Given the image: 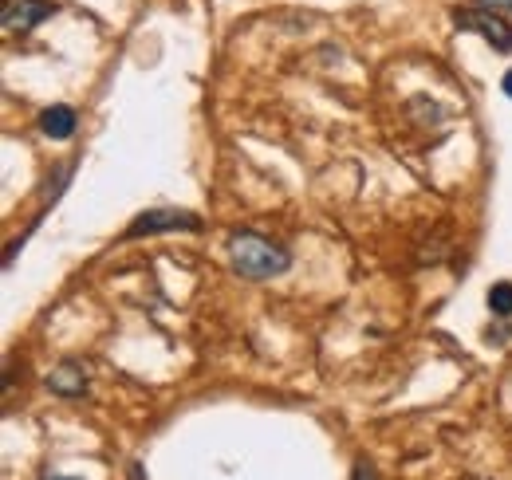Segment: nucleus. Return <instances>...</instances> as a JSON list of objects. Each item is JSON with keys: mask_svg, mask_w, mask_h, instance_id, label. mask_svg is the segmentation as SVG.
Returning <instances> with one entry per match:
<instances>
[{"mask_svg": "<svg viewBox=\"0 0 512 480\" xmlns=\"http://www.w3.org/2000/svg\"><path fill=\"white\" fill-rule=\"evenodd\" d=\"M229 260L249 280H272V276L292 268V256L280 244L256 237V233H237V237L229 240Z\"/></svg>", "mask_w": 512, "mask_h": 480, "instance_id": "f257e3e1", "label": "nucleus"}, {"mask_svg": "<svg viewBox=\"0 0 512 480\" xmlns=\"http://www.w3.org/2000/svg\"><path fill=\"white\" fill-rule=\"evenodd\" d=\"M449 16H453L457 32H477L485 44H493V52H512V24L497 8L465 4V8H453Z\"/></svg>", "mask_w": 512, "mask_h": 480, "instance_id": "f03ea898", "label": "nucleus"}, {"mask_svg": "<svg viewBox=\"0 0 512 480\" xmlns=\"http://www.w3.org/2000/svg\"><path fill=\"white\" fill-rule=\"evenodd\" d=\"M197 229H201V221L186 209H146V213L134 217L127 240L154 237V233H197Z\"/></svg>", "mask_w": 512, "mask_h": 480, "instance_id": "7ed1b4c3", "label": "nucleus"}, {"mask_svg": "<svg viewBox=\"0 0 512 480\" xmlns=\"http://www.w3.org/2000/svg\"><path fill=\"white\" fill-rule=\"evenodd\" d=\"M52 12H56L52 0H8L0 24H4V32H32V28L44 24Z\"/></svg>", "mask_w": 512, "mask_h": 480, "instance_id": "20e7f679", "label": "nucleus"}, {"mask_svg": "<svg viewBox=\"0 0 512 480\" xmlns=\"http://www.w3.org/2000/svg\"><path fill=\"white\" fill-rule=\"evenodd\" d=\"M48 390L60 394V398H79L87 394V370L79 362H60L52 374H48Z\"/></svg>", "mask_w": 512, "mask_h": 480, "instance_id": "39448f33", "label": "nucleus"}, {"mask_svg": "<svg viewBox=\"0 0 512 480\" xmlns=\"http://www.w3.org/2000/svg\"><path fill=\"white\" fill-rule=\"evenodd\" d=\"M75 126H79V119H75V111L64 107V103H56V107H48V111L40 115V130H44L48 138H56V142H67V138L75 134Z\"/></svg>", "mask_w": 512, "mask_h": 480, "instance_id": "423d86ee", "label": "nucleus"}, {"mask_svg": "<svg viewBox=\"0 0 512 480\" xmlns=\"http://www.w3.org/2000/svg\"><path fill=\"white\" fill-rule=\"evenodd\" d=\"M489 311L493 315H512V284H493V292H489Z\"/></svg>", "mask_w": 512, "mask_h": 480, "instance_id": "0eeeda50", "label": "nucleus"}, {"mask_svg": "<svg viewBox=\"0 0 512 480\" xmlns=\"http://www.w3.org/2000/svg\"><path fill=\"white\" fill-rule=\"evenodd\" d=\"M351 480H375V473H371V465H363V461H359V465H355V477Z\"/></svg>", "mask_w": 512, "mask_h": 480, "instance_id": "6e6552de", "label": "nucleus"}, {"mask_svg": "<svg viewBox=\"0 0 512 480\" xmlns=\"http://www.w3.org/2000/svg\"><path fill=\"white\" fill-rule=\"evenodd\" d=\"M477 4H485V8H509L512 12V0H477Z\"/></svg>", "mask_w": 512, "mask_h": 480, "instance_id": "1a4fd4ad", "label": "nucleus"}, {"mask_svg": "<svg viewBox=\"0 0 512 480\" xmlns=\"http://www.w3.org/2000/svg\"><path fill=\"white\" fill-rule=\"evenodd\" d=\"M501 87H505V95L512 99V71H505V79H501Z\"/></svg>", "mask_w": 512, "mask_h": 480, "instance_id": "9d476101", "label": "nucleus"}, {"mask_svg": "<svg viewBox=\"0 0 512 480\" xmlns=\"http://www.w3.org/2000/svg\"><path fill=\"white\" fill-rule=\"evenodd\" d=\"M44 480H79V477H64V473H48Z\"/></svg>", "mask_w": 512, "mask_h": 480, "instance_id": "9b49d317", "label": "nucleus"}]
</instances>
